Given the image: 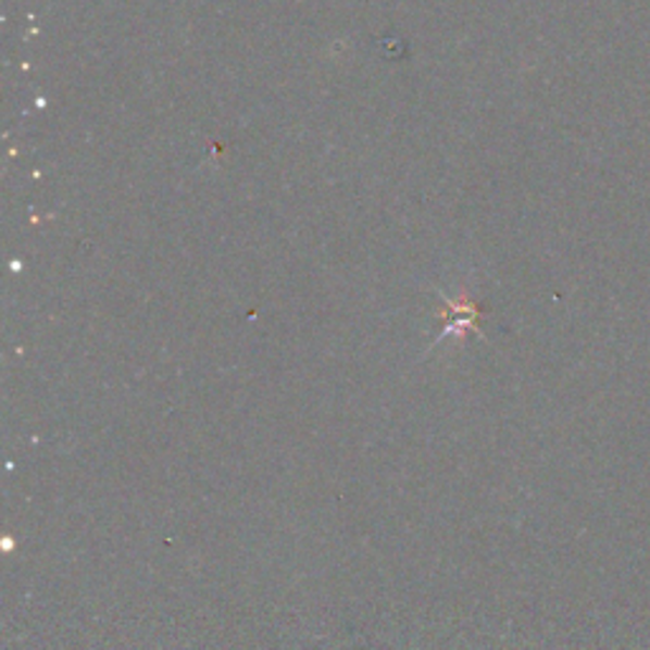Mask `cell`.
I'll return each instance as SVG.
<instances>
[{"label":"cell","mask_w":650,"mask_h":650,"mask_svg":"<svg viewBox=\"0 0 650 650\" xmlns=\"http://www.w3.org/2000/svg\"><path fill=\"white\" fill-rule=\"evenodd\" d=\"M437 317H440L445 325H442V334L437 336V341L429 346V349H435V346H440L442 341L463 343L467 334H478L480 338H486L480 330L478 302H473L471 298H467V292H463V298H458V300H450L448 295H445L442 310H437Z\"/></svg>","instance_id":"6da1fadb"}]
</instances>
